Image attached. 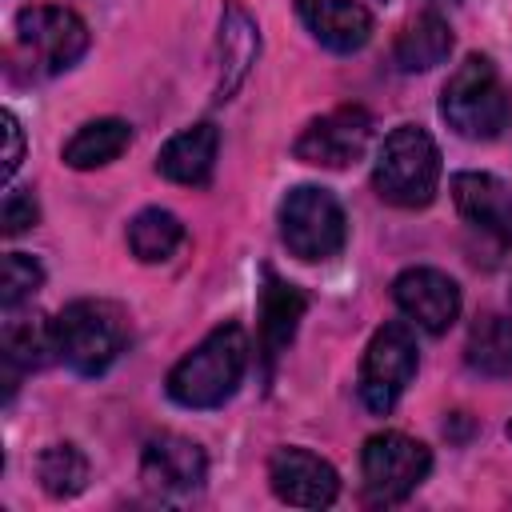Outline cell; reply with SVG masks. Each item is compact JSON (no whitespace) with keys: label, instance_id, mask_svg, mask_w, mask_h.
<instances>
[{"label":"cell","instance_id":"6da1fadb","mask_svg":"<svg viewBox=\"0 0 512 512\" xmlns=\"http://www.w3.org/2000/svg\"><path fill=\"white\" fill-rule=\"evenodd\" d=\"M248 368V332L240 324L212 328L168 372V396L184 408H220L232 400Z\"/></svg>","mask_w":512,"mask_h":512},{"label":"cell","instance_id":"7a4b0ae2","mask_svg":"<svg viewBox=\"0 0 512 512\" xmlns=\"http://www.w3.org/2000/svg\"><path fill=\"white\" fill-rule=\"evenodd\" d=\"M440 116L464 140L500 136L512 116V100L500 68L480 52L464 56V64H456V72L440 88Z\"/></svg>","mask_w":512,"mask_h":512},{"label":"cell","instance_id":"3957f363","mask_svg":"<svg viewBox=\"0 0 512 512\" xmlns=\"http://www.w3.org/2000/svg\"><path fill=\"white\" fill-rule=\"evenodd\" d=\"M52 336H56V356L72 372L100 376L120 360L132 328H128V312L116 300H72L52 320Z\"/></svg>","mask_w":512,"mask_h":512},{"label":"cell","instance_id":"277c9868","mask_svg":"<svg viewBox=\"0 0 512 512\" xmlns=\"http://www.w3.org/2000/svg\"><path fill=\"white\" fill-rule=\"evenodd\" d=\"M440 148L420 124H396L372 164L376 196L396 208H428L440 188Z\"/></svg>","mask_w":512,"mask_h":512},{"label":"cell","instance_id":"5b68a950","mask_svg":"<svg viewBox=\"0 0 512 512\" xmlns=\"http://www.w3.org/2000/svg\"><path fill=\"white\" fill-rule=\"evenodd\" d=\"M280 240L284 248L304 260V264H316V260H332L344 252L348 244V216L340 208V200L328 192V188H316V184H300L292 188L284 200H280Z\"/></svg>","mask_w":512,"mask_h":512},{"label":"cell","instance_id":"8992f818","mask_svg":"<svg viewBox=\"0 0 512 512\" xmlns=\"http://www.w3.org/2000/svg\"><path fill=\"white\" fill-rule=\"evenodd\" d=\"M88 24L60 4H28L16 12V44L36 76H56L88 52Z\"/></svg>","mask_w":512,"mask_h":512},{"label":"cell","instance_id":"52a82bcc","mask_svg":"<svg viewBox=\"0 0 512 512\" xmlns=\"http://www.w3.org/2000/svg\"><path fill=\"white\" fill-rule=\"evenodd\" d=\"M428 472H432L428 444H420L404 432H376L360 448L364 496L372 504H400L408 492H416L424 484Z\"/></svg>","mask_w":512,"mask_h":512},{"label":"cell","instance_id":"ba28073f","mask_svg":"<svg viewBox=\"0 0 512 512\" xmlns=\"http://www.w3.org/2000/svg\"><path fill=\"white\" fill-rule=\"evenodd\" d=\"M416 376V336L404 320L372 332L360 360V400L372 416H388Z\"/></svg>","mask_w":512,"mask_h":512},{"label":"cell","instance_id":"9c48e42d","mask_svg":"<svg viewBox=\"0 0 512 512\" xmlns=\"http://www.w3.org/2000/svg\"><path fill=\"white\" fill-rule=\"evenodd\" d=\"M372 140V116L360 104H340L324 116H316L292 144L296 160L312 168H348L364 156Z\"/></svg>","mask_w":512,"mask_h":512},{"label":"cell","instance_id":"30bf717a","mask_svg":"<svg viewBox=\"0 0 512 512\" xmlns=\"http://www.w3.org/2000/svg\"><path fill=\"white\" fill-rule=\"evenodd\" d=\"M204 476H208V456L188 436L160 432L140 452V480L152 496H164V500L192 496V492H200Z\"/></svg>","mask_w":512,"mask_h":512},{"label":"cell","instance_id":"8fae6325","mask_svg":"<svg viewBox=\"0 0 512 512\" xmlns=\"http://www.w3.org/2000/svg\"><path fill=\"white\" fill-rule=\"evenodd\" d=\"M396 308L424 332L440 336L460 316V284L440 268H404L392 280Z\"/></svg>","mask_w":512,"mask_h":512},{"label":"cell","instance_id":"7c38bea8","mask_svg":"<svg viewBox=\"0 0 512 512\" xmlns=\"http://www.w3.org/2000/svg\"><path fill=\"white\" fill-rule=\"evenodd\" d=\"M268 484L292 508H328L340 496V476L308 448H276L268 456Z\"/></svg>","mask_w":512,"mask_h":512},{"label":"cell","instance_id":"4fadbf2b","mask_svg":"<svg viewBox=\"0 0 512 512\" xmlns=\"http://www.w3.org/2000/svg\"><path fill=\"white\" fill-rule=\"evenodd\" d=\"M452 204L460 220L500 248H512V188L488 172H456L452 176Z\"/></svg>","mask_w":512,"mask_h":512},{"label":"cell","instance_id":"5bb4252c","mask_svg":"<svg viewBox=\"0 0 512 512\" xmlns=\"http://www.w3.org/2000/svg\"><path fill=\"white\" fill-rule=\"evenodd\" d=\"M260 56V28L240 0H224L216 32V100H232Z\"/></svg>","mask_w":512,"mask_h":512},{"label":"cell","instance_id":"9a60e30c","mask_svg":"<svg viewBox=\"0 0 512 512\" xmlns=\"http://www.w3.org/2000/svg\"><path fill=\"white\" fill-rule=\"evenodd\" d=\"M0 360H4V388H8V396H12L24 372H36V368H44L48 360H60V356H56L52 320H44L36 308H32V312L4 308Z\"/></svg>","mask_w":512,"mask_h":512},{"label":"cell","instance_id":"2e32d148","mask_svg":"<svg viewBox=\"0 0 512 512\" xmlns=\"http://www.w3.org/2000/svg\"><path fill=\"white\" fill-rule=\"evenodd\" d=\"M308 296L280 280L272 268H264V288H260V324H256V348L264 356V368H272L280 360V352L292 344L300 320H304Z\"/></svg>","mask_w":512,"mask_h":512},{"label":"cell","instance_id":"e0dca14e","mask_svg":"<svg viewBox=\"0 0 512 512\" xmlns=\"http://www.w3.org/2000/svg\"><path fill=\"white\" fill-rule=\"evenodd\" d=\"M296 16L328 52H360L372 40V12L360 0H296Z\"/></svg>","mask_w":512,"mask_h":512},{"label":"cell","instance_id":"ac0fdd59","mask_svg":"<svg viewBox=\"0 0 512 512\" xmlns=\"http://www.w3.org/2000/svg\"><path fill=\"white\" fill-rule=\"evenodd\" d=\"M216 152H220V132L216 124L200 120L184 132H176L160 152H156V172L172 184H184V188H204L212 180V168H216Z\"/></svg>","mask_w":512,"mask_h":512},{"label":"cell","instance_id":"d6986e66","mask_svg":"<svg viewBox=\"0 0 512 512\" xmlns=\"http://www.w3.org/2000/svg\"><path fill=\"white\" fill-rule=\"evenodd\" d=\"M452 52V28L440 12H420L400 36H396V48H392V60L400 72H428L436 64H444Z\"/></svg>","mask_w":512,"mask_h":512},{"label":"cell","instance_id":"ffe728a7","mask_svg":"<svg viewBox=\"0 0 512 512\" xmlns=\"http://www.w3.org/2000/svg\"><path fill=\"white\" fill-rule=\"evenodd\" d=\"M132 144V128L128 120H116V116H104V120H88L72 132V140L64 144V164L68 168H104L112 164L124 148Z\"/></svg>","mask_w":512,"mask_h":512},{"label":"cell","instance_id":"44dd1931","mask_svg":"<svg viewBox=\"0 0 512 512\" xmlns=\"http://www.w3.org/2000/svg\"><path fill=\"white\" fill-rule=\"evenodd\" d=\"M464 360L480 376H492V380L512 376V320L496 312L476 316L464 340Z\"/></svg>","mask_w":512,"mask_h":512},{"label":"cell","instance_id":"7402d4cb","mask_svg":"<svg viewBox=\"0 0 512 512\" xmlns=\"http://www.w3.org/2000/svg\"><path fill=\"white\" fill-rule=\"evenodd\" d=\"M180 244H184V224L168 208H144L128 220V248L144 264L168 260Z\"/></svg>","mask_w":512,"mask_h":512},{"label":"cell","instance_id":"603a6c76","mask_svg":"<svg viewBox=\"0 0 512 512\" xmlns=\"http://www.w3.org/2000/svg\"><path fill=\"white\" fill-rule=\"evenodd\" d=\"M36 476L52 500H72L88 484V460L76 444H48L36 456Z\"/></svg>","mask_w":512,"mask_h":512},{"label":"cell","instance_id":"cb8c5ba5","mask_svg":"<svg viewBox=\"0 0 512 512\" xmlns=\"http://www.w3.org/2000/svg\"><path fill=\"white\" fill-rule=\"evenodd\" d=\"M0 304L4 308H20L24 300H32L44 284V268L40 260H32L28 252H8L4 256V280H0Z\"/></svg>","mask_w":512,"mask_h":512},{"label":"cell","instance_id":"d4e9b609","mask_svg":"<svg viewBox=\"0 0 512 512\" xmlns=\"http://www.w3.org/2000/svg\"><path fill=\"white\" fill-rule=\"evenodd\" d=\"M4 236H16V232H24V228H32L36 220H40V208H36V196L32 192H24V188H12L8 196H4Z\"/></svg>","mask_w":512,"mask_h":512},{"label":"cell","instance_id":"484cf974","mask_svg":"<svg viewBox=\"0 0 512 512\" xmlns=\"http://www.w3.org/2000/svg\"><path fill=\"white\" fill-rule=\"evenodd\" d=\"M4 136H8V152H4V180L16 176L20 160H24V132H20V120L12 112H4Z\"/></svg>","mask_w":512,"mask_h":512},{"label":"cell","instance_id":"4316f807","mask_svg":"<svg viewBox=\"0 0 512 512\" xmlns=\"http://www.w3.org/2000/svg\"><path fill=\"white\" fill-rule=\"evenodd\" d=\"M508 436H512V420H508Z\"/></svg>","mask_w":512,"mask_h":512},{"label":"cell","instance_id":"83f0119b","mask_svg":"<svg viewBox=\"0 0 512 512\" xmlns=\"http://www.w3.org/2000/svg\"><path fill=\"white\" fill-rule=\"evenodd\" d=\"M384 4H388V0H384Z\"/></svg>","mask_w":512,"mask_h":512}]
</instances>
